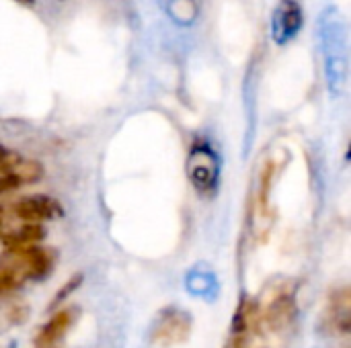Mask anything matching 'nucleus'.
Segmentation results:
<instances>
[{
	"label": "nucleus",
	"mask_w": 351,
	"mask_h": 348,
	"mask_svg": "<svg viewBox=\"0 0 351 348\" xmlns=\"http://www.w3.org/2000/svg\"><path fill=\"white\" fill-rule=\"evenodd\" d=\"M80 283H82V275L78 273V275H74V277H70L58 291H56V295L51 297V302H49V310H56V308H60V304H64L78 287H80Z\"/></svg>",
	"instance_id": "12"
},
{
	"label": "nucleus",
	"mask_w": 351,
	"mask_h": 348,
	"mask_svg": "<svg viewBox=\"0 0 351 348\" xmlns=\"http://www.w3.org/2000/svg\"><path fill=\"white\" fill-rule=\"evenodd\" d=\"M257 302L263 330L274 343L282 340V336L288 334L296 322V287L290 281L274 283L261 297H257Z\"/></svg>",
	"instance_id": "3"
},
{
	"label": "nucleus",
	"mask_w": 351,
	"mask_h": 348,
	"mask_svg": "<svg viewBox=\"0 0 351 348\" xmlns=\"http://www.w3.org/2000/svg\"><path fill=\"white\" fill-rule=\"evenodd\" d=\"M56 252L35 244L25 248H4L0 254V297H8L27 283L43 281L56 267Z\"/></svg>",
	"instance_id": "1"
},
{
	"label": "nucleus",
	"mask_w": 351,
	"mask_h": 348,
	"mask_svg": "<svg viewBox=\"0 0 351 348\" xmlns=\"http://www.w3.org/2000/svg\"><path fill=\"white\" fill-rule=\"evenodd\" d=\"M78 308L76 306H66L62 310H58L35 334L33 345L35 348H53L66 334L68 330L76 324L78 320Z\"/></svg>",
	"instance_id": "9"
},
{
	"label": "nucleus",
	"mask_w": 351,
	"mask_h": 348,
	"mask_svg": "<svg viewBox=\"0 0 351 348\" xmlns=\"http://www.w3.org/2000/svg\"><path fill=\"white\" fill-rule=\"evenodd\" d=\"M187 174L193 183V187L199 193H212L218 185L220 164L212 150L208 148H193L187 158Z\"/></svg>",
	"instance_id": "7"
},
{
	"label": "nucleus",
	"mask_w": 351,
	"mask_h": 348,
	"mask_svg": "<svg viewBox=\"0 0 351 348\" xmlns=\"http://www.w3.org/2000/svg\"><path fill=\"white\" fill-rule=\"evenodd\" d=\"M14 2H19V4H27V6H31V4H33V0H14Z\"/></svg>",
	"instance_id": "15"
},
{
	"label": "nucleus",
	"mask_w": 351,
	"mask_h": 348,
	"mask_svg": "<svg viewBox=\"0 0 351 348\" xmlns=\"http://www.w3.org/2000/svg\"><path fill=\"white\" fill-rule=\"evenodd\" d=\"M8 209L14 219L27 222V224H45V222L62 217L64 213L58 199L49 195H41V193L19 197L12 205H8Z\"/></svg>",
	"instance_id": "5"
},
{
	"label": "nucleus",
	"mask_w": 351,
	"mask_h": 348,
	"mask_svg": "<svg viewBox=\"0 0 351 348\" xmlns=\"http://www.w3.org/2000/svg\"><path fill=\"white\" fill-rule=\"evenodd\" d=\"M193 318L189 312L169 306L160 310L150 328V343L158 348H175L189 340Z\"/></svg>",
	"instance_id": "4"
},
{
	"label": "nucleus",
	"mask_w": 351,
	"mask_h": 348,
	"mask_svg": "<svg viewBox=\"0 0 351 348\" xmlns=\"http://www.w3.org/2000/svg\"><path fill=\"white\" fill-rule=\"evenodd\" d=\"M10 219H12L10 209H8L6 205H2V203H0V240H2V236L8 232V228H10Z\"/></svg>",
	"instance_id": "14"
},
{
	"label": "nucleus",
	"mask_w": 351,
	"mask_h": 348,
	"mask_svg": "<svg viewBox=\"0 0 351 348\" xmlns=\"http://www.w3.org/2000/svg\"><path fill=\"white\" fill-rule=\"evenodd\" d=\"M319 33L329 92L331 96H341L348 84V29L337 8L323 12Z\"/></svg>",
	"instance_id": "2"
},
{
	"label": "nucleus",
	"mask_w": 351,
	"mask_h": 348,
	"mask_svg": "<svg viewBox=\"0 0 351 348\" xmlns=\"http://www.w3.org/2000/svg\"><path fill=\"white\" fill-rule=\"evenodd\" d=\"M45 238V228L43 224H27L23 222L16 228H8V232L2 236L4 248H25V246H35L41 244Z\"/></svg>",
	"instance_id": "11"
},
{
	"label": "nucleus",
	"mask_w": 351,
	"mask_h": 348,
	"mask_svg": "<svg viewBox=\"0 0 351 348\" xmlns=\"http://www.w3.org/2000/svg\"><path fill=\"white\" fill-rule=\"evenodd\" d=\"M43 178V166L33 160H19L12 166L0 168V197L12 193L25 185H33Z\"/></svg>",
	"instance_id": "10"
},
{
	"label": "nucleus",
	"mask_w": 351,
	"mask_h": 348,
	"mask_svg": "<svg viewBox=\"0 0 351 348\" xmlns=\"http://www.w3.org/2000/svg\"><path fill=\"white\" fill-rule=\"evenodd\" d=\"M304 25V14L302 8L296 0H282L280 6L274 10L271 18V35L278 45L288 43L298 35V31Z\"/></svg>",
	"instance_id": "8"
},
{
	"label": "nucleus",
	"mask_w": 351,
	"mask_h": 348,
	"mask_svg": "<svg viewBox=\"0 0 351 348\" xmlns=\"http://www.w3.org/2000/svg\"><path fill=\"white\" fill-rule=\"evenodd\" d=\"M351 326V295L350 287H337L329 293L325 312L321 318V328L335 336H348Z\"/></svg>",
	"instance_id": "6"
},
{
	"label": "nucleus",
	"mask_w": 351,
	"mask_h": 348,
	"mask_svg": "<svg viewBox=\"0 0 351 348\" xmlns=\"http://www.w3.org/2000/svg\"><path fill=\"white\" fill-rule=\"evenodd\" d=\"M21 160V156L14 152V150H8V148H4L2 144H0V168L2 166H12V164H16Z\"/></svg>",
	"instance_id": "13"
}]
</instances>
